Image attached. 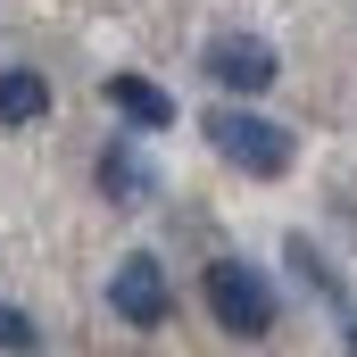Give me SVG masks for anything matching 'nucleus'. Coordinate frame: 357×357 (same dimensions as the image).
Instances as JSON below:
<instances>
[{"label":"nucleus","mask_w":357,"mask_h":357,"mask_svg":"<svg viewBox=\"0 0 357 357\" xmlns=\"http://www.w3.org/2000/svg\"><path fill=\"white\" fill-rule=\"evenodd\" d=\"M100 100H108V108H116L133 133H167V125H175V100L150 84V75H125V67H116V75L100 84Z\"/></svg>","instance_id":"obj_5"},{"label":"nucleus","mask_w":357,"mask_h":357,"mask_svg":"<svg viewBox=\"0 0 357 357\" xmlns=\"http://www.w3.org/2000/svg\"><path fill=\"white\" fill-rule=\"evenodd\" d=\"M349 357H357V316H349Z\"/></svg>","instance_id":"obj_9"},{"label":"nucleus","mask_w":357,"mask_h":357,"mask_svg":"<svg viewBox=\"0 0 357 357\" xmlns=\"http://www.w3.org/2000/svg\"><path fill=\"white\" fill-rule=\"evenodd\" d=\"M208 75L233 91V100H258L282 75V59H274V42H258V33H216L208 42Z\"/></svg>","instance_id":"obj_4"},{"label":"nucleus","mask_w":357,"mask_h":357,"mask_svg":"<svg viewBox=\"0 0 357 357\" xmlns=\"http://www.w3.org/2000/svg\"><path fill=\"white\" fill-rule=\"evenodd\" d=\"M199 133H208V150L225 158V167H241V175H258V183H282L291 175V158H299V142L274 125V116H258V108H208L199 116Z\"/></svg>","instance_id":"obj_1"},{"label":"nucleus","mask_w":357,"mask_h":357,"mask_svg":"<svg viewBox=\"0 0 357 357\" xmlns=\"http://www.w3.org/2000/svg\"><path fill=\"white\" fill-rule=\"evenodd\" d=\"M108 307H116L133 333H158V324H167V307H175V291H167V266H158L150 250L116 258V274H108Z\"/></svg>","instance_id":"obj_3"},{"label":"nucleus","mask_w":357,"mask_h":357,"mask_svg":"<svg viewBox=\"0 0 357 357\" xmlns=\"http://www.w3.org/2000/svg\"><path fill=\"white\" fill-rule=\"evenodd\" d=\"M100 191H108L116 208H150V199H158V175H150V158H142L133 142H108V150H100Z\"/></svg>","instance_id":"obj_6"},{"label":"nucleus","mask_w":357,"mask_h":357,"mask_svg":"<svg viewBox=\"0 0 357 357\" xmlns=\"http://www.w3.org/2000/svg\"><path fill=\"white\" fill-rule=\"evenodd\" d=\"M199 291H208V316L233 333V341H266L274 316H282V299H274V282L250 258H216V266L199 274Z\"/></svg>","instance_id":"obj_2"},{"label":"nucleus","mask_w":357,"mask_h":357,"mask_svg":"<svg viewBox=\"0 0 357 357\" xmlns=\"http://www.w3.org/2000/svg\"><path fill=\"white\" fill-rule=\"evenodd\" d=\"M0 357H42V324L8 299H0Z\"/></svg>","instance_id":"obj_8"},{"label":"nucleus","mask_w":357,"mask_h":357,"mask_svg":"<svg viewBox=\"0 0 357 357\" xmlns=\"http://www.w3.org/2000/svg\"><path fill=\"white\" fill-rule=\"evenodd\" d=\"M33 116H50V75L0 67V125H33Z\"/></svg>","instance_id":"obj_7"}]
</instances>
